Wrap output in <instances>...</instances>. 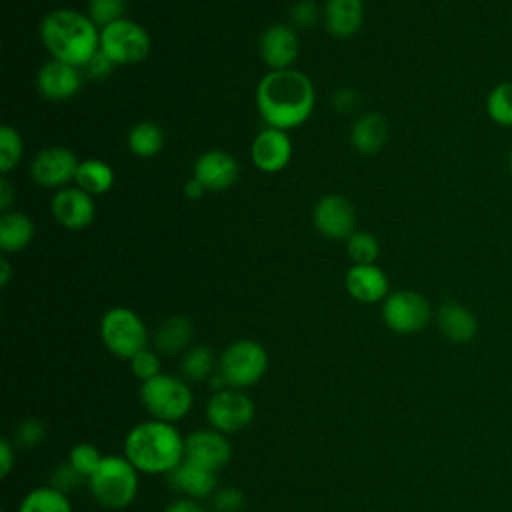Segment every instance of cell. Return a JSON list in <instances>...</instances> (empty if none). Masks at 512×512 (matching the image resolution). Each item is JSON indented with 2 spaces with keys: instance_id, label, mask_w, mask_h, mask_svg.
<instances>
[{
  "instance_id": "6da1fadb",
  "label": "cell",
  "mask_w": 512,
  "mask_h": 512,
  "mask_svg": "<svg viewBox=\"0 0 512 512\" xmlns=\"http://www.w3.org/2000/svg\"><path fill=\"white\" fill-rule=\"evenodd\" d=\"M314 84L296 70H270L256 88V106L262 120L280 130H292L304 124L314 110Z\"/></svg>"
},
{
  "instance_id": "8992f818",
  "label": "cell",
  "mask_w": 512,
  "mask_h": 512,
  "mask_svg": "<svg viewBox=\"0 0 512 512\" xmlns=\"http://www.w3.org/2000/svg\"><path fill=\"white\" fill-rule=\"evenodd\" d=\"M100 338L106 350L122 360H130L140 350L148 348V330L144 320L126 306H114L100 320Z\"/></svg>"
},
{
  "instance_id": "60d3db41",
  "label": "cell",
  "mask_w": 512,
  "mask_h": 512,
  "mask_svg": "<svg viewBox=\"0 0 512 512\" xmlns=\"http://www.w3.org/2000/svg\"><path fill=\"white\" fill-rule=\"evenodd\" d=\"M332 104H334V108H336L338 112L348 114V112L356 110V106H358V94H356L352 88H340V90L334 92Z\"/></svg>"
},
{
  "instance_id": "1f68e13d",
  "label": "cell",
  "mask_w": 512,
  "mask_h": 512,
  "mask_svg": "<svg viewBox=\"0 0 512 512\" xmlns=\"http://www.w3.org/2000/svg\"><path fill=\"white\" fill-rule=\"evenodd\" d=\"M346 252L354 264H374L380 254V244L370 232H354L346 240Z\"/></svg>"
},
{
  "instance_id": "9a60e30c",
  "label": "cell",
  "mask_w": 512,
  "mask_h": 512,
  "mask_svg": "<svg viewBox=\"0 0 512 512\" xmlns=\"http://www.w3.org/2000/svg\"><path fill=\"white\" fill-rule=\"evenodd\" d=\"M260 56L270 70H286L298 58L300 42L294 26L290 24H270L258 42Z\"/></svg>"
},
{
  "instance_id": "ffe728a7",
  "label": "cell",
  "mask_w": 512,
  "mask_h": 512,
  "mask_svg": "<svg viewBox=\"0 0 512 512\" xmlns=\"http://www.w3.org/2000/svg\"><path fill=\"white\" fill-rule=\"evenodd\" d=\"M168 484L180 492L182 496L204 500L210 498L218 488V472H212L208 468H202L198 464H192L188 460H182L180 466H176L168 474Z\"/></svg>"
},
{
  "instance_id": "b9f144b4",
  "label": "cell",
  "mask_w": 512,
  "mask_h": 512,
  "mask_svg": "<svg viewBox=\"0 0 512 512\" xmlns=\"http://www.w3.org/2000/svg\"><path fill=\"white\" fill-rule=\"evenodd\" d=\"M16 462V444L10 438L0 440V476L6 478Z\"/></svg>"
},
{
  "instance_id": "7c38bea8",
  "label": "cell",
  "mask_w": 512,
  "mask_h": 512,
  "mask_svg": "<svg viewBox=\"0 0 512 512\" xmlns=\"http://www.w3.org/2000/svg\"><path fill=\"white\" fill-rule=\"evenodd\" d=\"M314 228L330 240H348L356 230V208L342 194L322 196L312 210Z\"/></svg>"
},
{
  "instance_id": "cb8c5ba5",
  "label": "cell",
  "mask_w": 512,
  "mask_h": 512,
  "mask_svg": "<svg viewBox=\"0 0 512 512\" xmlns=\"http://www.w3.org/2000/svg\"><path fill=\"white\" fill-rule=\"evenodd\" d=\"M388 122L378 112L362 114L350 128V142L360 154H376L388 142Z\"/></svg>"
},
{
  "instance_id": "9c48e42d",
  "label": "cell",
  "mask_w": 512,
  "mask_h": 512,
  "mask_svg": "<svg viewBox=\"0 0 512 512\" xmlns=\"http://www.w3.org/2000/svg\"><path fill=\"white\" fill-rule=\"evenodd\" d=\"M256 416V406L246 390L226 386L212 392L206 402V420L210 428L230 436L242 432L252 424Z\"/></svg>"
},
{
  "instance_id": "3957f363",
  "label": "cell",
  "mask_w": 512,
  "mask_h": 512,
  "mask_svg": "<svg viewBox=\"0 0 512 512\" xmlns=\"http://www.w3.org/2000/svg\"><path fill=\"white\" fill-rule=\"evenodd\" d=\"M124 456L144 474H170L184 460V436L172 422L148 418L124 438Z\"/></svg>"
},
{
  "instance_id": "4dcf8cb0",
  "label": "cell",
  "mask_w": 512,
  "mask_h": 512,
  "mask_svg": "<svg viewBox=\"0 0 512 512\" xmlns=\"http://www.w3.org/2000/svg\"><path fill=\"white\" fill-rule=\"evenodd\" d=\"M24 142L16 128L4 124L0 128V172L6 176L22 158Z\"/></svg>"
},
{
  "instance_id": "4316f807",
  "label": "cell",
  "mask_w": 512,
  "mask_h": 512,
  "mask_svg": "<svg viewBox=\"0 0 512 512\" xmlns=\"http://www.w3.org/2000/svg\"><path fill=\"white\" fill-rule=\"evenodd\" d=\"M18 512H72L68 494L48 486H38L24 494Z\"/></svg>"
},
{
  "instance_id": "7402d4cb",
  "label": "cell",
  "mask_w": 512,
  "mask_h": 512,
  "mask_svg": "<svg viewBox=\"0 0 512 512\" xmlns=\"http://www.w3.org/2000/svg\"><path fill=\"white\" fill-rule=\"evenodd\" d=\"M192 338H194L192 320L184 314H172L158 324L152 336V344L160 356H176V354H184L192 346Z\"/></svg>"
},
{
  "instance_id": "7dc6e473",
  "label": "cell",
  "mask_w": 512,
  "mask_h": 512,
  "mask_svg": "<svg viewBox=\"0 0 512 512\" xmlns=\"http://www.w3.org/2000/svg\"><path fill=\"white\" fill-rule=\"evenodd\" d=\"M508 168H510V172H512V148H510V154H508Z\"/></svg>"
},
{
  "instance_id": "484cf974",
  "label": "cell",
  "mask_w": 512,
  "mask_h": 512,
  "mask_svg": "<svg viewBox=\"0 0 512 512\" xmlns=\"http://www.w3.org/2000/svg\"><path fill=\"white\" fill-rule=\"evenodd\" d=\"M76 186L82 188L84 192H88L90 196L94 194H104L112 188L114 184V170L110 168L108 162L98 160V158H88L82 160L78 164L76 170V178H74Z\"/></svg>"
},
{
  "instance_id": "f35d334b",
  "label": "cell",
  "mask_w": 512,
  "mask_h": 512,
  "mask_svg": "<svg viewBox=\"0 0 512 512\" xmlns=\"http://www.w3.org/2000/svg\"><path fill=\"white\" fill-rule=\"evenodd\" d=\"M320 6L314 0H298L290 8V20L294 26L312 28L318 22Z\"/></svg>"
},
{
  "instance_id": "ba28073f",
  "label": "cell",
  "mask_w": 512,
  "mask_h": 512,
  "mask_svg": "<svg viewBox=\"0 0 512 512\" xmlns=\"http://www.w3.org/2000/svg\"><path fill=\"white\" fill-rule=\"evenodd\" d=\"M150 34L138 22L120 18L100 28V50L116 64H138L150 54Z\"/></svg>"
},
{
  "instance_id": "ab89813d",
  "label": "cell",
  "mask_w": 512,
  "mask_h": 512,
  "mask_svg": "<svg viewBox=\"0 0 512 512\" xmlns=\"http://www.w3.org/2000/svg\"><path fill=\"white\" fill-rule=\"evenodd\" d=\"M114 66H116V64H114L102 50H98V52L86 62V66H84L82 70H84V74H86L88 78H92V80H102V78H108V76L112 74Z\"/></svg>"
},
{
  "instance_id": "e0dca14e",
  "label": "cell",
  "mask_w": 512,
  "mask_h": 512,
  "mask_svg": "<svg viewBox=\"0 0 512 512\" xmlns=\"http://www.w3.org/2000/svg\"><path fill=\"white\" fill-rule=\"evenodd\" d=\"M194 178L204 184L206 190L220 192L228 190L240 176V166L236 158L226 150L202 152L194 162Z\"/></svg>"
},
{
  "instance_id": "8fae6325",
  "label": "cell",
  "mask_w": 512,
  "mask_h": 512,
  "mask_svg": "<svg viewBox=\"0 0 512 512\" xmlns=\"http://www.w3.org/2000/svg\"><path fill=\"white\" fill-rule=\"evenodd\" d=\"M184 460L218 472L232 460V444L214 428H198L184 436Z\"/></svg>"
},
{
  "instance_id": "d4e9b609",
  "label": "cell",
  "mask_w": 512,
  "mask_h": 512,
  "mask_svg": "<svg viewBox=\"0 0 512 512\" xmlns=\"http://www.w3.org/2000/svg\"><path fill=\"white\" fill-rule=\"evenodd\" d=\"M34 238V222L18 210L2 212L0 216V248L4 254L24 250Z\"/></svg>"
},
{
  "instance_id": "d6986e66",
  "label": "cell",
  "mask_w": 512,
  "mask_h": 512,
  "mask_svg": "<svg viewBox=\"0 0 512 512\" xmlns=\"http://www.w3.org/2000/svg\"><path fill=\"white\" fill-rule=\"evenodd\" d=\"M348 294L362 304L384 302L388 296V276L376 264H352L344 276Z\"/></svg>"
},
{
  "instance_id": "e575fe53",
  "label": "cell",
  "mask_w": 512,
  "mask_h": 512,
  "mask_svg": "<svg viewBox=\"0 0 512 512\" xmlns=\"http://www.w3.org/2000/svg\"><path fill=\"white\" fill-rule=\"evenodd\" d=\"M124 10H126V0H88V18L98 28H104L124 18Z\"/></svg>"
},
{
  "instance_id": "2e32d148",
  "label": "cell",
  "mask_w": 512,
  "mask_h": 512,
  "mask_svg": "<svg viewBox=\"0 0 512 512\" xmlns=\"http://www.w3.org/2000/svg\"><path fill=\"white\" fill-rule=\"evenodd\" d=\"M52 214L68 230H82L96 218V204L88 192L78 186H64L52 198Z\"/></svg>"
},
{
  "instance_id": "52a82bcc",
  "label": "cell",
  "mask_w": 512,
  "mask_h": 512,
  "mask_svg": "<svg viewBox=\"0 0 512 512\" xmlns=\"http://www.w3.org/2000/svg\"><path fill=\"white\" fill-rule=\"evenodd\" d=\"M268 370L266 348L250 338H240L228 344L218 360V374L232 388L246 390L262 380Z\"/></svg>"
},
{
  "instance_id": "bcb514c9",
  "label": "cell",
  "mask_w": 512,
  "mask_h": 512,
  "mask_svg": "<svg viewBox=\"0 0 512 512\" xmlns=\"http://www.w3.org/2000/svg\"><path fill=\"white\" fill-rule=\"evenodd\" d=\"M0 270H2V274H0V284H2V286H8V282H10V262H8L6 258H0Z\"/></svg>"
},
{
  "instance_id": "f6af8a7d",
  "label": "cell",
  "mask_w": 512,
  "mask_h": 512,
  "mask_svg": "<svg viewBox=\"0 0 512 512\" xmlns=\"http://www.w3.org/2000/svg\"><path fill=\"white\" fill-rule=\"evenodd\" d=\"M204 192H206V188H204V184H202L200 180H196L194 176L186 180V184H184V194H186V198L198 200V198L204 196Z\"/></svg>"
},
{
  "instance_id": "4fadbf2b",
  "label": "cell",
  "mask_w": 512,
  "mask_h": 512,
  "mask_svg": "<svg viewBox=\"0 0 512 512\" xmlns=\"http://www.w3.org/2000/svg\"><path fill=\"white\" fill-rule=\"evenodd\" d=\"M76 154L66 146H48L36 152L30 162V174L38 186L64 188L66 182L76 178Z\"/></svg>"
},
{
  "instance_id": "8d00e7d4",
  "label": "cell",
  "mask_w": 512,
  "mask_h": 512,
  "mask_svg": "<svg viewBox=\"0 0 512 512\" xmlns=\"http://www.w3.org/2000/svg\"><path fill=\"white\" fill-rule=\"evenodd\" d=\"M86 482V478L66 460V462H60L52 472H50V486L64 492V494H70L74 490H78L82 484Z\"/></svg>"
},
{
  "instance_id": "d6a6232c",
  "label": "cell",
  "mask_w": 512,
  "mask_h": 512,
  "mask_svg": "<svg viewBox=\"0 0 512 512\" xmlns=\"http://www.w3.org/2000/svg\"><path fill=\"white\" fill-rule=\"evenodd\" d=\"M102 458L104 456L100 454V450L94 444H90V442L74 444L70 448V454H68V462L86 478V482L96 472V468L100 466Z\"/></svg>"
},
{
  "instance_id": "5b68a950",
  "label": "cell",
  "mask_w": 512,
  "mask_h": 512,
  "mask_svg": "<svg viewBox=\"0 0 512 512\" xmlns=\"http://www.w3.org/2000/svg\"><path fill=\"white\" fill-rule=\"evenodd\" d=\"M140 400L150 418L176 424L192 410L194 392L190 382L182 376L160 372L158 376L142 382Z\"/></svg>"
},
{
  "instance_id": "44dd1931",
  "label": "cell",
  "mask_w": 512,
  "mask_h": 512,
  "mask_svg": "<svg viewBox=\"0 0 512 512\" xmlns=\"http://www.w3.org/2000/svg\"><path fill=\"white\" fill-rule=\"evenodd\" d=\"M436 326L442 332V336L454 344H466L478 332V320L474 312L468 306L454 300L440 304L436 312Z\"/></svg>"
},
{
  "instance_id": "836d02e7",
  "label": "cell",
  "mask_w": 512,
  "mask_h": 512,
  "mask_svg": "<svg viewBox=\"0 0 512 512\" xmlns=\"http://www.w3.org/2000/svg\"><path fill=\"white\" fill-rule=\"evenodd\" d=\"M48 430H46V424L40 420V418H24L16 424L14 428V438L12 442L18 446V448H36L44 442Z\"/></svg>"
},
{
  "instance_id": "ac0fdd59",
  "label": "cell",
  "mask_w": 512,
  "mask_h": 512,
  "mask_svg": "<svg viewBox=\"0 0 512 512\" xmlns=\"http://www.w3.org/2000/svg\"><path fill=\"white\" fill-rule=\"evenodd\" d=\"M36 86L48 100H68L78 94L82 86V72L76 66L50 58L38 70Z\"/></svg>"
},
{
  "instance_id": "f546056e",
  "label": "cell",
  "mask_w": 512,
  "mask_h": 512,
  "mask_svg": "<svg viewBox=\"0 0 512 512\" xmlns=\"http://www.w3.org/2000/svg\"><path fill=\"white\" fill-rule=\"evenodd\" d=\"M488 118L504 128H512V82L504 80L490 88L486 96Z\"/></svg>"
},
{
  "instance_id": "7a4b0ae2",
  "label": "cell",
  "mask_w": 512,
  "mask_h": 512,
  "mask_svg": "<svg viewBox=\"0 0 512 512\" xmlns=\"http://www.w3.org/2000/svg\"><path fill=\"white\" fill-rule=\"evenodd\" d=\"M40 40L54 60L82 70L100 50V28L88 18V14L58 8L42 18Z\"/></svg>"
},
{
  "instance_id": "ee69618b",
  "label": "cell",
  "mask_w": 512,
  "mask_h": 512,
  "mask_svg": "<svg viewBox=\"0 0 512 512\" xmlns=\"http://www.w3.org/2000/svg\"><path fill=\"white\" fill-rule=\"evenodd\" d=\"M14 198H16V192H14L12 184L6 180V176H2L0 178V210L8 212L12 202H14Z\"/></svg>"
},
{
  "instance_id": "d590c367",
  "label": "cell",
  "mask_w": 512,
  "mask_h": 512,
  "mask_svg": "<svg viewBox=\"0 0 512 512\" xmlns=\"http://www.w3.org/2000/svg\"><path fill=\"white\" fill-rule=\"evenodd\" d=\"M130 370L132 374L140 380V382H146L154 376H158L162 372V362H160V354L156 350H150V348H144L140 350L138 354H134L130 360Z\"/></svg>"
},
{
  "instance_id": "5bb4252c",
  "label": "cell",
  "mask_w": 512,
  "mask_h": 512,
  "mask_svg": "<svg viewBox=\"0 0 512 512\" xmlns=\"http://www.w3.org/2000/svg\"><path fill=\"white\" fill-rule=\"evenodd\" d=\"M250 158L260 172L276 174L284 170L292 158V140L286 130L266 126L252 140Z\"/></svg>"
},
{
  "instance_id": "f1b7e54d",
  "label": "cell",
  "mask_w": 512,
  "mask_h": 512,
  "mask_svg": "<svg viewBox=\"0 0 512 512\" xmlns=\"http://www.w3.org/2000/svg\"><path fill=\"white\" fill-rule=\"evenodd\" d=\"M216 368L218 366H216L212 350L208 346H202V344L190 346L182 354V360H180V374L190 384L192 382H204V380L212 378Z\"/></svg>"
},
{
  "instance_id": "30bf717a",
  "label": "cell",
  "mask_w": 512,
  "mask_h": 512,
  "mask_svg": "<svg viewBox=\"0 0 512 512\" xmlns=\"http://www.w3.org/2000/svg\"><path fill=\"white\" fill-rule=\"evenodd\" d=\"M430 318V302L416 290H396L382 304V320L396 334L420 332Z\"/></svg>"
},
{
  "instance_id": "83f0119b",
  "label": "cell",
  "mask_w": 512,
  "mask_h": 512,
  "mask_svg": "<svg viewBox=\"0 0 512 512\" xmlns=\"http://www.w3.org/2000/svg\"><path fill=\"white\" fill-rule=\"evenodd\" d=\"M128 148L138 158H152L164 146V132L156 122L142 120L134 124L128 132Z\"/></svg>"
},
{
  "instance_id": "7bdbcfd3",
  "label": "cell",
  "mask_w": 512,
  "mask_h": 512,
  "mask_svg": "<svg viewBox=\"0 0 512 512\" xmlns=\"http://www.w3.org/2000/svg\"><path fill=\"white\" fill-rule=\"evenodd\" d=\"M162 512H206V508L200 504V500L180 496V498H174Z\"/></svg>"
},
{
  "instance_id": "74e56055",
  "label": "cell",
  "mask_w": 512,
  "mask_h": 512,
  "mask_svg": "<svg viewBox=\"0 0 512 512\" xmlns=\"http://www.w3.org/2000/svg\"><path fill=\"white\" fill-rule=\"evenodd\" d=\"M210 504L214 512H242L246 504V496L236 486H224L210 496Z\"/></svg>"
},
{
  "instance_id": "277c9868",
  "label": "cell",
  "mask_w": 512,
  "mask_h": 512,
  "mask_svg": "<svg viewBox=\"0 0 512 512\" xmlns=\"http://www.w3.org/2000/svg\"><path fill=\"white\" fill-rule=\"evenodd\" d=\"M138 470L122 454H108L102 458L96 472L88 478L90 496L108 510L128 508L138 494Z\"/></svg>"
},
{
  "instance_id": "603a6c76",
  "label": "cell",
  "mask_w": 512,
  "mask_h": 512,
  "mask_svg": "<svg viewBox=\"0 0 512 512\" xmlns=\"http://www.w3.org/2000/svg\"><path fill=\"white\" fill-rule=\"evenodd\" d=\"M326 30L336 38L354 36L364 20L362 0H326L322 8Z\"/></svg>"
}]
</instances>
